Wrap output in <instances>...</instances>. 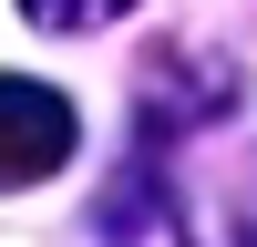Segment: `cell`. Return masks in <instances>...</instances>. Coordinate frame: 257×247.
Wrapping results in <instances>:
<instances>
[{
  "label": "cell",
  "instance_id": "cell-1",
  "mask_svg": "<svg viewBox=\"0 0 257 247\" xmlns=\"http://www.w3.org/2000/svg\"><path fill=\"white\" fill-rule=\"evenodd\" d=\"M72 144H82L72 93H52V82H31V72H0V196L62 175V165H72Z\"/></svg>",
  "mask_w": 257,
  "mask_h": 247
},
{
  "label": "cell",
  "instance_id": "cell-2",
  "mask_svg": "<svg viewBox=\"0 0 257 247\" xmlns=\"http://www.w3.org/2000/svg\"><path fill=\"white\" fill-rule=\"evenodd\" d=\"M93 247H196V226H185L175 185L134 165V175L103 185V206H93Z\"/></svg>",
  "mask_w": 257,
  "mask_h": 247
},
{
  "label": "cell",
  "instance_id": "cell-3",
  "mask_svg": "<svg viewBox=\"0 0 257 247\" xmlns=\"http://www.w3.org/2000/svg\"><path fill=\"white\" fill-rule=\"evenodd\" d=\"M21 11H31L41 31H93V21H123L134 0H21Z\"/></svg>",
  "mask_w": 257,
  "mask_h": 247
},
{
  "label": "cell",
  "instance_id": "cell-4",
  "mask_svg": "<svg viewBox=\"0 0 257 247\" xmlns=\"http://www.w3.org/2000/svg\"><path fill=\"white\" fill-rule=\"evenodd\" d=\"M237 247H257V216H247V226H237Z\"/></svg>",
  "mask_w": 257,
  "mask_h": 247
}]
</instances>
